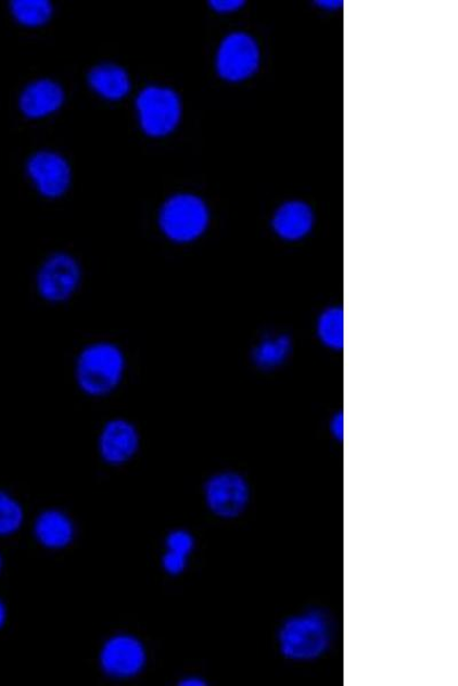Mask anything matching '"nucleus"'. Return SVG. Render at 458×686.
I'll list each match as a JSON object with an SVG mask.
<instances>
[{
    "label": "nucleus",
    "instance_id": "obj_10",
    "mask_svg": "<svg viewBox=\"0 0 458 686\" xmlns=\"http://www.w3.org/2000/svg\"><path fill=\"white\" fill-rule=\"evenodd\" d=\"M138 445L137 429L122 419L110 421L103 428L99 441L102 458L114 465L129 460L136 454Z\"/></svg>",
    "mask_w": 458,
    "mask_h": 686
},
{
    "label": "nucleus",
    "instance_id": "obj_6",
    "mask_svg": "<svg viewBox=\"0 0 458 686\" xmlns=\"http://www.w3.org/2000/svg\"><path fill=\"white\" fill-rule=\"evenodd\" d=\"M260 54L253 37L243 33L227 36L221 42L217 69L229 81H241L252 77L259 67Z\"/></svg>",
    "mask_w": 458,
    "mask_h": 686
},
{
    "label": "nucleus",
    "instance_id": "obj_8",
    "mask_svg": "<svg viewBox=\"0 0 458 686\" xmlns=\"http://www.w3.org/2000/svg\"><path fill=\"white\" fill-rule=\"evenodd\" d=\"M28 174L41 194L58 198L64 194L71 183V167L60 155L41 152L28 163Z\"/></svg>",
    "mask_w": 458,
    "mask_h": 686
},
{
    "label": "nucleus",
    "instance_id": "obj_9",
    "mask_svg": "<svg viewBox=\"0 0 458 686\" xmlns=\"http://www.w3.org/2000/svg\"><path fill=\"white\" fill-rule=\"evenodd\" d=\"M144 659L141 643L131 636L112 638L101 653L102 669L115 677L136 675L143 668Z\"/></svg>",
    "mask_w": 458,
    "mask_h": 686
},
{
    "label": "nucleus",
    "instance_id": "obj_3",
    "mask_svg": "<svg viewBox=\"0 0 458 686\" xmlns=\"http://www.w3.org/2000/svg\"><path fill=\"white\" fill-rule=\"evenodd\" d=\"M209 224V211L193 195H177L166 202L160 214V226L168 238L178 243L200 238Z\"/></svg>",
    "mask_w": 458,
    "mask_h": 686
},
{
    "label": "nucleus",
    "instance_id": "obj_18",
    "mask_svg": "<svg viewBox=\"0 0 458 686\" xmlns=\"http://www.w3.org/2000/svg\"><path fill=\"white\" fill-rule=\"evenodd\" d=\"M290 342L284 336L269 339L262 343L256 352V360L264 368H275L289 354Z\"/></svg>",
    "mask_w": 458,
    "mask_h": 686
},
{
    "label": "nucleus",
    "instance_id": "obj_13",
    "mask_svg": "<svg viewBox=\"0 0 458 686\" xmlns=\"http://www.w3.org/2000/svg\"><path fill=\"white\" fill-rule=\"evenodd\" d=\"M92 89L109 100H119L128 96L131 89L127 72L113 64L96 67L89 75Z\"/></svg>",
    "mask_w": 458,
    "mask_h": 686
},
{
    "label": "nucleus",
    "instance_id": "obj_17",
    "mask_svg": "<svg viewBox=\"0 0 458 686\" xmlns=\"http://www.w3.org/2000/svg\"><path fill=\"white\" fill-rule=\"evenodd\" d=\"M319 334L325 345L330 348L343 347V312L340 308L326 310L319 321Z\"/></svg>",
    "mask_w": 458,
    "mask_h": 686
},
{
    "label": "nucleus",
    "instance_id": "obj_19",
    "mask_svg": "<svg viewBox=\"0 0 458 686\" xmlns=\"http://www.w3.org/2000/svg\"><path fill=\"white\" fill-rule=\"evenodd\" d=\"M23 523V509L7 493L0 492V534H10Z\"/></svg>",
    "mask_w": 458,
    "mask_h": 686
},
{
    "label": "nucleus",
    "instance_id": "obj_5",
    "mask_svg": "<svg viewBox=\"0 0 458 686\" xmlns=\"http://www.w3.org/2000/svg\"><path fill=\"white\" fill-rule=\"evenodd\" d=\"M81 271L74 257L56 253L41 265L37 274V290L50 303L66 302L78 289Z\"/></svg>",
    "mask_w": 458,
    "mask_h": 686
},
{
    "label": "nucleus",
    "instance_id": "obj_12",
    "mask_svg": "<svg viewBox=\"0 0 458 686\" xmlns=\"http://www.w3.org/2000/svg\"><path fill=\"white\" fill-rule=\"evenodd\" d=\"M314 212L304 203L283 205L275 218V229L287 241H298L314 227Z\"/></svg>",
    "mask_w": 458,
    "mask_h": 686
},
{
    "label": "nucleus",
    "instance_id": "obj_20",
    "mask_svg": "<svg viewBox=\"0 0 458 686\" xmlns=\"http://www.w3.org/2000/svg\"><path fill=\"white\" fill-rule=\"evenodd\" d=\"M209 4L218 12H232L242 8L244 2H239V0H214Z\"/></svg>",
    "mask_w": 458,
    "mask_h": 686
},
{
    "label": "nucleus",
    "instance_id": "obj_21",
    "mask_svg": "<svg viewBox=\"0 0 458 686\" xmlns=\"http://www.w3.org/2000/svg\"><path fill=\"white\" fill-rule=\"evenodd\" d=\"M331 432H332V434H334L335 437H338L339 440H342V437H343V419H342V416H338L334 420H332V422H331Z\"/></svg>",
    "mask_w": 458,
    "mask_h": 686
},
{
    "label": "nucleus",
    "instance_id": "obj_11",
    "mask_svg": "<svg viewBox=\"0 0 458 686\" xmlns=\"http://www.w3.org/2000/svg\"><path fill=\"white\" fill-rule=\"evenodd\" d=\"M65 93L61 86L44 79L33 82L20 99L21 111L30 118L48 116L64 103Z\"/></svg>",
    "mask_w": 458,
    "mask_h": 686
},
{
    "label": "nucleus",
    "instance_id": "obj_7",
    "mask_svg": "<svg viewBox=\"0 0 458 686\" xmlns=\"http://www.w3.org/2000/svg\"><path fill=\"white\" fill-rule=\"evenodd\" d=\"M207 506L225 519L239 517L249 500V487L245 480L234 473L214 477L205 485Z\"/></svg>",
    "mask_w": 458,
    "mask_h": 686
},
{
    "label": "nucleus",
    "instance_id": "obj_4",
    "mask_svg": "<svg viewBox=\"0 0 458 686\" xmlns=\"http://www.w3.org/2000/svg\"><path fill=\"white\" fill-rule=\"evenodd\" d=\"M137 109L142 130L151 137L171 134L181 116L178 94L170 89L156 86H151L139 94Z\"/></svg>",
    "mask_w": 458,
    "mask_h": 686
},
{
    "label": "nucleus",
    "instance_id": "obj_15",
    "mask_svg": "<svg viewBox=\"0 0 458 686\" xmlns=\"http://www.w3.org/2000/svg\"><path fill=\"white\" fill-rule=\"evenodd\" d=\"M166 545L169 551L163 557V566L171 574H179L186 568V557L194 547V539L189 532L175 531L169 535Z\"/></svg>",
    "mask_w": 458,
    "mask_h": 686
},
{
    "label": "nucleus",
    "instance_id": "obj_16",
    "mask_svg": "<svg viewBox=\"0 0 458 686\" xmlns=\"http://www.w3.org/2000/svg\"><path fill=\"white\" fill-rule=\"evenodd\" d=\"M12 11L20 24L38 27L48 23L53 8L48 0H15Z\"/></svg>",
    "mask_w": 458,
    "mask_h": 686
},
{
    "label": "nucleus",
    "instance_id": "obj_23",
    "mask_svg": "<svg viewBox=\"0 0 458 686\" xmlns=\"http://www.w3.org/2000/svg\"><path fill=\"white\" fill-rule=\"evenodd\" d=\"M7 619V610L2 602H0V627H2L5 623Z\"/></svg>",
    "mask_w": 458,
    "mask_h": 686
},
{
    "label": "nucleus",
    "instance_id": "obj_24",
    "mask_svg": "<svg viewBox=\"0 0 458 686\" xmlns=\"http://www.w3.org/2000/svg\"><path fill=\"white\" fill-rule=\"evenodd\" d=\"M0 568H2V557H0Z\"/></svg>",
    "mask_w": 458,
    "mask_h": 686
},
{
    "label": "nucleus",
    "instance_id": "obj_1",
    "mask_svg": "<svg viewBox=\"0 0 458 686\" xmlns=\"http://www.w3.org/2000/svg\"><path fill=\"white\" fill-rule=\"evenodd\" d=\"M125 371L123 352L112 342L101 341L82 350L76 361L79 389L91 396L113 392Z\"/></svg>",
    "mask_w": 458,
    "mask_h": 686
},
{
    "label": "nucleus",
    "instance_id": "obj_14",
    "mask_svg": "<svg viewBox=\"0 0 458 686\" xmlns=\"http://www.w3.org/2000/svg\"><path fill=\"white\" fill-rule=\"evenodd\" d=\"M35 531L38 541L50 548H61L68 545L74 532L68 518L55 510L41 513L36 522Z\"/></svg>",
    "mask_w": 458,
    "mask_h": 686
},
{
    "label": "nucleus",
    "instance_id": "obj_22",
    "mask_svg": "<svg viewBox=\"0 0 458 686\" xmlns=\"http://www.w3.org/2000/svg\"><path fill=\"white\" fill-rule=\"evenodd\" d=\"M179 685H195V686H201V685H206V683L203 679L200 678H189V679H185L181 681L179 683Z\"/></svg>",
    "mask_w": 458,
    "mask_h": 686
},
{
    "label": "nucleus",
    "instance_id": "obj_2",
    "mask_svg": "<svg viewBox=\"0 0 458 686\" xmlns=\"http://www.w3.org/2000/svg\"><path fill=\"white\" fill-rule=\"evenodd\" d=\"M329 641L328 619L319 611L288 619L279 634L281 653L295 661L319 658L328 649Z\"/></svg>",
    "mask_w": 458,
    "mask_h": 686
}]
</instances>
